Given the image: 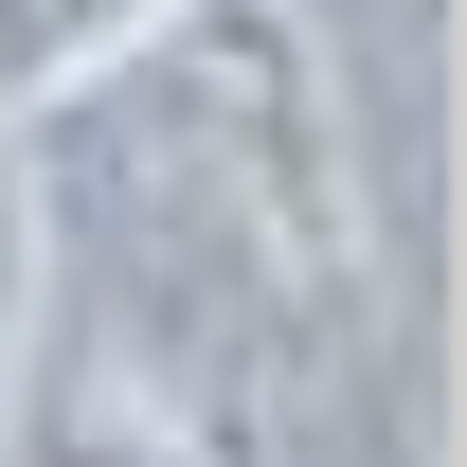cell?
Returning <instances> with one entry per match:
<instances>
[{"label": "cell", "instance_id": "obj_4", "mask_svg": "<svg viewBox=\"0 0 467 467\" xmlns=\"http://www.w3.org/2000/svg\"><path fill=\"white\" fill-rule=\"evenodd\" d=\"M144 18H180V0H0V126L36 109V90H72L90 55H126Z\"/></svg>", "mask_w": 467, "mask_h": 467}, {"label": "cell", "instance_id": "obj_1", "mask_svg": "<svg viewBox=\"0 0 467 467\" xmlns=\"http://www.w3.org/2000/svg\"><path fill=\"white\" fill-rule=\"evenodd\" d=\"M36 180V324L72 306V359L144 413L252 396L359 342H431L378 198H359L342 55L306 0H180L126 55L18 109Z\"/></svg>", "mask_w": 467, "mask_h": 467}, {"label": "cell", "instance_id": "obj_5", "mask_svg": "<svg viewBox=\"0 0 467 467\" xmlns=\"http://www.w3.org/2000/svg\"><path fill=\"white\" fill-rule=\"evenodd\" d=\"M18 359H36V180H18V126H0V413H18Z\"/></svg>", "mask_w": 467, "mask_h": 467}, {"label": "cell", "instance_id": "obj_2", "mask_svg": "<svg viewBox=\"0 0 467 467\" xmlns=\"http://www.w3.org/2000/svg\"><path fill=\"white\" fill-rule=\"evenodd\" d=\"M180 467H431V342H359L306 359V378H252V396L162 413Z\"/></svg>", "mask_w": 467, "mask_h": 467}, {"label": "cell", "instance_id": "obj_3", "mask_svg": "<svg viewBox=\"0 0 467 467\" xmlns=\"http://www.w3.org/2000/svg\"><path fill=\"white\" fill-rule=\"evenodd\" d=\"M0 467H180V431L126 396V378H90V359H72L55 396H36V431L0 413Z\"/></svg>", "mask_w": 467, "mask_h": 467}]
</instances>
